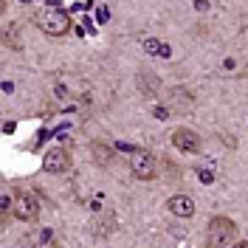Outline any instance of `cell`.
Listing matches in <instances>:
<instances>
[{
	"label": "cell",
	"instance_id": "obj_1",
	"mask_svg": "<svg viewBox=\"0 0 248 248\" xmlns=\"http://www.w3.org/2000/svg\"><path fill=\"white\" fill-rule=\"evenodd\" d=\"M237 237V223L226 215H215L206 226V246L209 248H229Z\"/></svg>",
	"mask_w": 248,
	"mask_h": 248
},
{
	"label": "cell",
	"instance_id": "obj_2",
	"mask_svg": "<svg viewBox=\"0 0 248 248\" xmlns=\"http://www.w3.org/2000/svg\"><path fill=\"white\" fill-rule=\"evenodd\" d=\"M34 23L43 29V34L48 37H65L68 31H71V17L65 9H57V6H48L43 12H37L34 17Z\"/></svg>",
	"mask_w": 248,
	"mask_h": 248
},
{
	"label": "cell",
	"instance_id": "obj_3",
	"mask_svg": "<svg viewBox=\"0 0 248 248\" xmlns=\"http://www.w3.org/2000/svg\"><path fill=\"white\" fill-rule=\"evenodd\" d=\"M130 172L136 181H153L158 175V158H155L153 150H147V147L133 150L130 153Z\"/></svg>",
	"mask_w": 248,
	"mask_h": 248
},
{
	"label": "cell",
	"instance_id": "obj_4",
	"mask_svg": "<svg viewBox=\"0 0 248 248\" xmlns=\"http://www.w3.org/2000/svg\"><path fill=\"white\" fill-rule=\"evenodd\" d=\"M74 167V158L65 147H51L46 155H43V170L51 172V175H62V172H71Z\"/></svg>",
	"mask_w": 248,
	"mask_h": 248
},
{
	"label": "cell",
	"instance_id": "obj_5",
	"mask_svg": "<svg viewBox=\"0 0 248 248\" xmlns=\"http://www.w3.org/2000/svg\"><path fill=\"white\" fill-rule=\"evenodd\" d=\"M15 217L23 220V223L40 220V201H37V195H31V192H17L15 195Z\"/></svg>",
	"mask_w": 248,
	"mask_h": 248
},
{
	"label": "cell",
	"instance_id": "obj_6",
	"mask_svg": "<svg viewBox=\"0 0 248 248\" xmlns=\"http://www.w3.org/2000/svg\"><path fill=\"white\" fill-rule=\"evenodd\" d=\"M172 144L181 150V153H201V136L195 133V130H189V127H178L175 133H172Z\"/></svg>",
	"mask_w": 248,
	"mask_h": 248
},
{
	"label": "cell",
	"instance_id": "obj_7",
	"mask_svg": "<svg viewBox=\"0 0 248 248\" xmlns=\"http://www.w3.org/2000/svg\"><path fill=\"white\" fill-rule=\"evenodd\" d=\"M167 212L181 217V220H192L195 217V201L189 195H172L170 201H167Z\"/></svg>",
	"mask_w": 248,
	"mask_h": 248
},
{
	"label": "cell",
	"instance_id": "obj_8",
	"mask_svg": "<svg viewBox=\"0 0 248 248\" xmlns=\"http://www.w3.org/2000/svg\"><path fill=\"white\" fill-rule=\"evenodd\" d=\"M26 246L29 248H54V232L51 229H34L26 234Z\"/></svg>",
	"mask_w": 248,
	"mask_h": 248
},
{
	"label": "cell",
	"instance_id": "obj_9",
	"mask_svg": "<svg viewBox=\"0 0 248 248\" xmlns=\"http://www.w3.org/2000/svg\"><path fill=\"white\" fill-rule=\"evenodd\" d=\"M93 155H96L99 164H110V161H113V147L102 144V141H96V144H93Z\"/></svg>",
	"mask_w": 248,
	"mask_h": 248
},
{
	"label": "cell",
	"instance_id": "obj_10",
	"mask_svg": "<svg viewBox=\"0 0 248 248\" xmlns=\"http://www.w3.org/2000/svg\"><path fill=\"white\" fill-rule=\"evenodd\" d=\"M144 48H147L150 54H161L164 60H170L172 57V48L164 46V43H158V40H144Z\"/></svg>",
	"mask_w": 248,
	"mask_h": 248
},
{
	"label": "cell",
	"instance_id": "obj_11",
	"mask_svg": "<svg viewBox=\"0 0 248 248\" xmlns=\"http://www.w3.org/2000/svg\"><path fill=\"white\" fill-rule=\"evenodd\" d=\"M198 175H201L203 184H212V181H215V175H212V172H198Z\"/></svg>",
	"mask_w": 248,
	"mask_h": 248
},
{
	"label": "cell",
	"instance_id": "obj_12",
	"mask_svg": "<svg viewBox=\"0 0 248 248\" xmlns=\"http://www.w3.org/2000/svg\"><path fill=\"white\" fill-rule=\"evenodd\" d=\"M232 248H248V240H243V243H234Z\"/></svg>",
	"mask_w": 248,
	"mask_h": 248
},
{
	"label": "cell",
	"instance_id": "obj_13",
	"mask_svg": "<svg viewBox=\"0 0 248 248\" xmlns=\"http://www.w3.org/2000/svg\"><path fill=\"white\" fill-rule=\"evenodd\" d=\"M23 3H34V0H23Z\"/></svg>",
	"mask_w": 248,
	"mask_h": 248
}]
</instances>
